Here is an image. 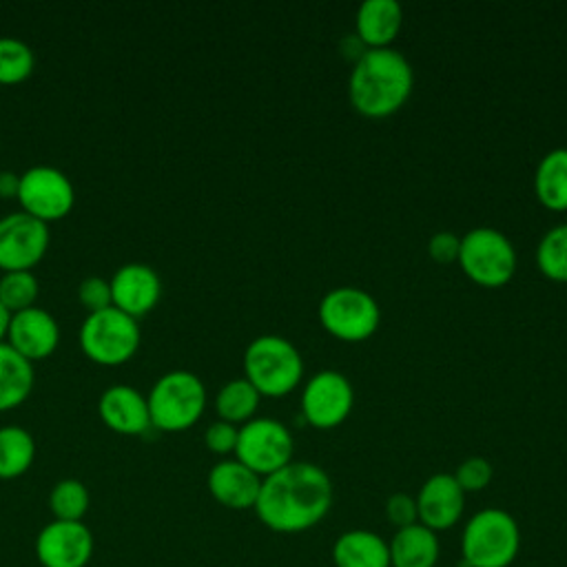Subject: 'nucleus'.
I'll return each mask as SVG.
<instances>
[{
  "instance_id": "nucleus-10",
  "label": "nucleus",
  "mask_w": 567,
  "mask_h": 567,
  "mask_svg": "<svg viewBox=\"0 0 567 567\" xmlns=\"http://www.w3.org/2000/svg\"><path fill=\"white\" fill-rule=\"evenodd\" d=\"M16 199L22 213L51 224L64 219L73 210L75 188L60 168L38 164L20 173Z\"/></svg>"
},
{
  "instance_id": "nucleus-35",
  "label": "nucleus",
  "mask_w": 567,
  "mask_h": 567,
  "mask_svg": "<svg viewBox=\"0 0 567 567\" xmlns=\"http://www.w3.org/2000/svg\"><path fill=\"white\" fill-rule=\"evenodd\" d=\"M20 175L13 171H0V197L2 199H16L18 195Z\"/></svg>"
},
{
  "instance_id": "nucleus-21",
  "label": "nucleus",
  "mask_w": 567,
  "mask_h": 567,
  "mask_svg": "<svg viewBox=\"0 0 567 567\" xmlns=\"http://www.w3.org/2000/svg\"><path fill=\"white\" fill-rule=\"evenodd\" d=\"M334 567H390L388 540L372 529H348L332 545Z\"/></svg>"
},
{
  "instance_id": "nucleus-15",
  "label": "nucleus",
  "mask_w": 567,
  "mask_h": 567,
  "mask_svg": "<svg viewBox=\"0 0 567 567\" xmlns=\"http://www.w3.org/2000/svg\"><path fill=\"white\" fill-rule=\"evenodd\" d=\"M414 498L419 523L436 534L454 527L465 512V492L450 472L427 476Z\"/></svg>"
},
{
  "instance_id": "nucleus-14",
  "label": "nucleus",
  "mask_w": 567,
  "mask_h": 567,
  "mask_svg": "<svg viewBox=\"0 0 567 567\" xmlns=\"http://www.w3.org/2000/svg\"><path fill=\"white\" fill-rule=\"evenodd\" d=\"M111 306L126 312L133 319H142L148 315L162 297V279L159 272L140 261H131L120 266L111 279Z\"/></svg>"
},
{
  "instance_id": "nucleus-9",
  "label": "nucleus",
  "mask_w": 567,
  "mask_h": 567,
  "mask_svg": "<svg viewBox=\"0 0 567 567\" xmlns=\"http://www.w3.org/2000/svg\"><path fill=\"white\" fill-rule=\"evenodd\" d=\"M295 441L286 423L272 416H252L239 425L235 458L261 478L292 461Z\"/></svg>"
},
{
  "instance_id": "nucleus-25",
  "label": "nucleus",
  "mask_w": 567,
  "mask_h": 567,
  "mask_svg": "<svg viewBox=\"0 0 567 567\" xmlns=\"http://www.w3.org/2000/svg\"><path fill=\"white\" fill-rule=\"evenodd\" d=\"M261 394L257 392V388L246 379H230L228 383H224L217 390L215 396V412L221 421L228 423H246L255 416L257 405H259Z\"/></svg>"
},
{
  "instance_id": "nucleus-22",
  "label": "nucleus",
  "mask_w": 567,
  "mask_h": 567,
  "mask_svg": "<svg viewBox=\"0 0 567 567\" xmlns=\"http://www.w3.org/2000/svg\"><path fill=\"white\" fill-rule=\"evenodd\" d=\"M35 385L33 363L18 354L7 341L0 343V412L22 405Z\"/></svg>"
},
{
  "instance_id": "nucleus-29",
  "label": "nucleus",
  "mask_w": 567,
  "mask_h": 567,
  "mask_svg": "<svg viewBox=\"0 0 567 567\" xmlns=\"http://www.w3.org/2000/svg\"><path fill=\"white\" fill-rule=\"evenodd\" d=\"M40 286L33 270H9L0 277V303L9 315L33 308Z\"/></svg>"
},
{
  "instance_id": "nucleus-31",
  "label": "nucleus",
  "mask_w": 567,
  "mask_h": 567,
  "mask_svg": "<svg viewBox=\"0 0 567 567\" xmlns=\"http://www.w3.org/2000/svg\"><path fill=\"white\" fill-rule=\"evenodd\" d=\"M78 301L89 312H97L111 306V286L109 279L100 275H89L78 284Z\"/></svg>"
},
{
  "instance_id": "nucleus-12",
  "label": "nucleus",
  "mask_w": 567,
  "mask_h": 567,
  "mask_svg": "<svg viewBox=\"0 0 567 567\" xmlns=\"http://www.w3.org/2000/svg\"><path fill=\"white\" fill-rule=\"evenodd\" d=\"M49 224L18 210L0 217V270H33L49 250Z\"/></svg>"
},
{
  "instance_id": "nucleus-23",
  "label": "nucleus",
  "mask_w": 567,
  "mask_h": 567,
  "mask_svg": "<svg viewBox=\"0 0 567 567\" xmlns=\"http://www.w3.org/2000/svg\"><path fill=\"white\" fill-rule=\"evenodd\" d=\"M534 193L543 206L567 210V146H556L538 159Z\"/></svg>"
},
{
  "instance_id": "nucleus-20",
  "label": "nucleus",
  "mask_w": 567,
  "mask_h": 567,
  "mask_svg": "<svg viewBox=\"0 0 567 567\" xmlns=\"http://www.w3.org/2000/svg\"><path fill=\"white\" fill-rule=\"evenodd\" d=\"M390 567H436L441 543L436 532L414 523L394 532L388 543Z\"/></svg>"
},
{
  "instance_id": "nucleus-34",
  "label": "nucleus",
  "mask_w": 567,
  "mask_h": 567,
  "mask_svg": "<svg viewBox=\"0 0 567 567\" xmlns=\"http://www.w3.org/2000/svg\"><path fill=\"white\" fill-rule=\"evenodd\" d=\"M461 237L452 230H439L427 239V252L439 264H452L458 259Z\"/></svg>"
},
{
  "instance_id": "nucleus-28",
  "label": "nucleus",
  "mask_w": 567,
  "mask_h": 567,
  "mask_svg": "<svg viewBox=\"0 0 567 567\" xmlns=\"http://www.w3.org/2000/svg\"><path fill=\"white\" fill-rule=\"evenodd\" d=\"M35 71V53L33 49L13 38L0 35V84L11 86L31 78Z\"/></svg>"
},
{
  "instance_id": "nucleus-24",
  "label": "nucleus",
  "mask_w": 567,
  "mask_h": 567,
  "mask_svg": "<svg viewBox=\"0 0 567 567\" xmlns=\"http://www.w3.org/2000/svg\"><path fill=\"white\" fill-rule=\"evenodd\" d=\"M35 461V441L20 425L0 427V478L13 481L29 472Z\"/></svg>"
},
{
  "instance_id": "nucleus-11",
  "label": "nucleus",
  "mask_w": 567,
  "mask_h": 567,
  "mask_svg": "<svg viewBox=\"0 0 567 567\" xmlns=\"http://www.w3.org/2000/svg\"><path fill=\"white\" fill-rule=\"evenodd\" d=\"M352 405L354 388L350 379L332 368L317 370L301 390V414L310 425L321 430L346 421Z\"/></svg>"
},
{
  "instance_id": "nucleus-36",
  "label": "nucleus",
  "mask_w": 567,
  "mask_h": 567,
  "mask_svg": "<svg viewBox=\"0 0 567 567\" xmlns=\"http://www.w3.org/2000/svg\"><path fill=\"white\" fill-rule=\"evenodd\" d=\"M9 319H11V315H9V310L0 303V343L4 341V337H7V328H9Z\"/></svg>"
},
{
  "instance_id": "nucleus-6",
  "label": "nucleus",
  "mask_w": 567,
  "mask_h": 567,
  "mask_svg": "<svg viewBox=\"0 0 567 567\" xmlns=\"http://www.w3.org/2000/svg\"><path fill=\"white\" fill-rule=\"evenodd\" d=\"M78 343L89 361L106 368L122 365L140 350V321L115 306L89 312L80 326Z\"/></svg>"
},
{
  "instance_id": "nucleus-32",
  "label": "nucleus",
  "mask_w": 567,
  "mask_h": 567,
  "mask_svg": "<svg viewBox=\"0 0 567 567\" xmlns=\"http://www.w3.org/2000/svg\"><path fill=\"white\" fill-rule=\"evenodd\" d=\"M385 516L388 520L401 529L408 525L419 523V512H416V498L408 492H394L385 501Z\"/></svg>"
},
{
  "instance_id": "nucleus-17",
  "label": "nucleus",
  "mask_w": 567,
  "mask_h": 567,
  "mask_svg": "<svg viewBox=\"0 0 567 567\" xmlns=\"http://www.w3.org/2000/svg\"><path fill=\"white\" fill-rule=\"evenodd\" d=\"M97 414L109 430L124 436H137L151 427L146 396L126 383L109 385L100 394Z\"/></svg>"
},
{
  "instance_id": "nucleus-26",
  "label": "nucleus",
  "mask_w": 567,
  "mask_h": 567,
  "mask_svg": "<svg viewBox=\"0 0 567 567\" xmlns=\"http://www.w3.org/2000/svg\"><path fill=\"white\" fill-rule=\"evenodd\" d=\"M89 505V487L78 478H62L49 492V509L53 520H82Z\"/></svg>"
},
{
  "instance_id": "nucleus-2",
  "label": "nucleus",
  "mask_w": 567,
  "mask_h": 567,
  "mask_svg": "<svg viewBox=\"0 0 567 567\" xmlns=\"http://www.w3.org/2000/svg\"><path fill=\"white\" fill-rule=\"evenodd\" d=\"M414 86L410 60L394 47L365 49L352 64L348 97L368 117H385L399 111Z\"/></svg>"
},
{
  "instance_id": "nucleus-3",
  "label": "nucleus",
  "mask_w": 567,
  "mask_h": 567,
  "mask_svg": "<svg viewBox=\"0 0 567 567\" xmlns=\"http://www.w3.org/2000/svg\"><path fill=\"white\" fill-rule=\"evenodd\" d=\"M520 551V527L501 507L474 512L461 532L463 567H509Z\"/></svg>"
},
{
  "instance_id": "nucleus-13",
  "label": "nucleus",
  "mask_w": 567,
  "mask_h": 567,
  "mask_svg": "<svg viewBox=\"0 0 567 567\" xmlns=\"http://www.w3.org/2000/svg\"><path fill=\"white\" fill-rule=\"evenodd\" d=\"M93 547V532L82 520H51L35 536V558L42 567H86Z\"/></svg>"
},
{
  "instance_id": "nucleus-33",
  "label": "nucleus",
  "mask_w": 567,
  "mask_h": 567,
  "mask_svg": "<svg viewBox=\"0 0 567 567\" xmlns=\"http://www.w3.org/2000/svg\"><path fill=\"white\" fill-rule=\"evenodd\" d=\"M237 432L239 427L235 423H228V421H213L206 432H204V443L206 447L213 452V454H219V456H226L230 452H235V445H237Z\"/></svg>"
},
{
  "instance_id": "nucleus-8",
  "label": "nucleus",
  "mask_w": 567,
  "mask_h": 567,
  "mask_svg": "<svg viewBox=\"0 0 567 567\" xmlns=\"http://www.w3.org/2000/svg\"><path fill=\"white\" fill-rule=\"evenodd\" d=\"M321 326L343 341H363L381 323L379 301L359 286H334L317 306Z\"/></svg>"
},
{
  "instance_id": "nucleus-18",
  "label": "nucleus",
  "mask_w": 567,
  "mask_h": 567,
  "mask_svg": "<svg viewBox=\"0 0 567 567\" xmlns=\"http://www.w3.org/2000/svg\"><path fill=\"white\" fill-rule=\"evenodd\" d=\"M206 485L219 505L228 509H252L259 496L261 476L237 458H221L210 467Z\"/></svg>"
},
{
  "instance_id": "nucleus-27",
  "label": "nucleus",
  "mask_w": 567,
  "mask_h": 567,
  "mask_svg": "<svg viewBox=\"0 0 567 567\" xmlns=\"http://www.w3.org/2000/svg\"><path fill=\"white\" fill-rule=\"evenodd\" d=\"M536 266L554 281H567V221L543 233L536 246Z\"/></svg>"
},
{
  "instance_id": "nucleus-5",
  "label": "nucleus",
  "mask_w": 567,
  "mask_h": 567,
  "mask_svg": "<svg viewBox=\"0 0 567 567\" xmlns=\"http://www.w3.org/2000/svg\"><path fill=\"white\" fill-rule=\"evenodd\" d=\"M244 374L266 396H284L303 374L297 346L281 334H259L244 350Z\"/></svg>"
},
{
  "instance_id": "nucleus-30",
  "label": "nucleus",
  "mask_w": 567,
  "mask_h": 567,
  "mask_svg": "<svg viewBox=\"0 0 567 567\" xmlns=\"http://www.w3.org/2000/svg\"><path fill=\"white\" fill-rule=\"evenodd\" d=\"M492 474H494L492 463L485 456H467L458 463L454 478L461 485V489L467 494V492H481L483 487H487L492 481Z\"/></svg>"
},
{
  "instance_id": "nucleus-7",
  "label": "nucleus",
  "mask_w": 567,
  "mask_h": 567,
  "mask_svg": "<svg viewBox=\"0 0 567 567\" xmlns=\"http://www.w3.org/2000/svg\"><path fill=\"white\" fill-rule=\"evenodd\" d=\"M456 261L472 281L498 288L507 284L516 270V248L503 230L494 226H476L461 235Z\"/></svg>"
},
{
  "instance_id": "nucleus-1",
  "label": "nucleus",
  "mask_w": 567,
  "mask_h": 567,
  "mask_svg": "<svg viewBox=\"0 0 567 567\" xmlns=\"http://www.w3.org/2000/svg\"><path fill=\"white\" fill-rule=\"evenodd\" d=\"M332 481L310 461H290L261 478L257 518L277 534H301L323 520L332 507Z\"/></svg>"
},
{
  "instance_id": "nucleus-4",
  "label": "nucleus",
  "mask_w": 567,
  "mask_h": 567,
  "mask_svg": "<svg viewBox=\"0 0 567 567\" xmlns=\"http://www.w3.org/2000/svg\"><path fill=\"white\" fill-rule=\"evenodd\" d=\"M151 427L184 432L193 427L206 408V385L190 370L164 372L146 394Z\"/></svg>"
},
{
  "instance_id": "nucleus-19",
  "label": "nucleus",
  "mask_w": 567,
  "mask_h": 567,
  "mask_svg": "<svg viewBox=\"0 0 567 567\" xmlns=\"http://www.w3.org/2000/svg\"><path fill=\"white\" fill-rule=\"evenodd\" d=\"M403 24L399 0H363L354 16V35L365 49L390 47Z\"/></svg>"
},
{
  "instance_id": "nucleus-16",
  "label": "nucleus",
  "mask_w": 567,
  "mask_h": 567,
  "mask_svg": "<svg viewBox=\"0 0 567 567\" xmlns=\"http://www.w3.org/2000/svg\"><path fill=\"white\" fill-rule=\"evenodd\" d=\"M4 341L27 361L35 363L49 359L58 350L60 326L49 310L33 306L11 315Z\"/></svg>"
}]
</instances>
